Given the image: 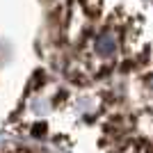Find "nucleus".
<instances>
[{
    "label": "nucleus",
    "mask_w": 153,
    "mask_h": 153,
    "mask_svg": "<svg viewBox=\"0 0 153 153\" xmlns=\"http://www.w3.org/2000/svg\"><path fill=\"white\" fill-rule=\"evenodd\" d=\"M117 48V37L112 34V32H108V34H103L98 41H96V51L101 53V55H112Z\"/></svg>",
    "instance_id": "f257e3e1"
}]
</instances>
